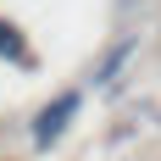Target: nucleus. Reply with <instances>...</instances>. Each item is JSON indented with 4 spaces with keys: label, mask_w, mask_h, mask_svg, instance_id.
Masks as SVG:
<instances>
[{
    "label": "nucleus",
    "mask_w": 161,
    "mask_h": 161,
    "mask_svg": "<svg viewBox=\"0 0 161 161\" xmlns=\"http://www.w3.org/2000/svg\"><path fill=\"white\" fill-rule=\"evenodd\" d=\"M78 106H83V95H78V89H67L56 106H45V111H39V122H33V145H39V150H50L56 139H61V128L72 122V111H78Z\"/></svg>",
    "instance_id": "nucleus-1"
},
{
    "label": "nucleus",
    "mask_w": 161,
    "mask_h": 161,
    "mask_svg": "<svg viewBox=\"0 0 161 161\" xmlns=\"http://www.w3.org/2000/svg\"><path fill=\"white\" fill-rule=\"evenodd\" d=\"M128 56H133V39H122V45H117L111 56H106V67H100V72H95V83H111L117 72H122V61H128Z\"/></svg>",
    "instance_id": "nucleus-3"
},
{
    "label": "nucleus",
    "mask_w": 161,
    "mask_h": 161,
    "mask_svg": "<svg viewBox=\"0 0 161 161\" xmlns=\"http://www.w3.org/2000/svg\"><path fill=\"white\" fill-rule=\"evenodd\" d=\"M0 56H6V61H17V67H28V61H33L28 45H22V33H17L11 22H0Z\"/></svg>",
    "instance_id": "nucleus-2"
}]
</instances>
